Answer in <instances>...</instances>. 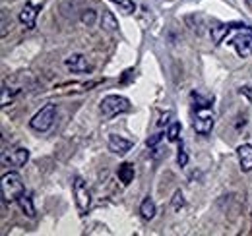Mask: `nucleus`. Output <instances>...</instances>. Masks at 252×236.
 <instances>
[{"label": "nucleus", "mask_w": 252, "mask_h": 236, "mask_svg": "<svg viewBox=\"0 0 252 236\" xmlns=\"http://www.w3.org/2000/svg\"><path fill=\"white\" fill-rule=\"evenodd\" d=\"M163 136H165V134H156V136H152V138L148 140V148H156L159 142L163 140Z\"/></svg>", "instance_id": "23"}, {"label": "nucleus", "mask_w": 252, "mask_h": 236, "mask_svg": "<svg viewBox=\"0 0 252 236\" xmlns=\"http://www.w3.org/2000/svg\"><path fill=\"white\" fill-rule=\"evenodd\" d=\"M214 124H216V117L210 111V107H202V109L196 111V117H194V122H192V128H194L196 134H200V136L212 134Z\"/></svg>", "instance_id": "5"}, {"label": "nucleus", "mask_w": 252, "mask_h": 236, "mask_svg": "<svg viewBox=\"0 0 252 236\" xmlns=\"http://www.w3.org/2000/svg\"><path fill=\"white\" fill-rule=\"evenodd\" d=\"M92 227L97 229V231H86V235H111V231L105 225H101V223H94Z\"/></svg>", "instance_id": "22"}, {"label": "nucleus", "mask_w": 252, "mask_h": 236, "mask_svg": "<svg viewBox=\"0 0 252 236\" xmlns=\"http://www.w3.org/2000/svg\"><path fill=\"white\" fill-rule=\"evenodd\" d=\"M111 2H115L125 14H132L134 10H136V4H134V0H111Z\"/></svg>", "instance_id": "18"}, {"label": "nucleus", "mask_w": 252, "mask_h": 236, "mask_svg": "<svg viewBox=\"0 0 252 236\" xmlns=\"http://www.w3.org/2000/svg\"><path fill=\"white\" fill-rule=\"evenodd\" d=\"M101 28L105 31H111V33L119 30V20L115 18V14L111 10H103V14H101Z\"/></svg>", "instance_id": "13"}, {"label": "nucleus", "mask_w": 252, "mask_h": 236, "mask_svg": "<svg viewBox=\"0 0 252 236\" xmlns=\"http://www.w3.org/2000/svg\"><path fill=\"white\" fill-rule=\"evenodd\" d=\"M156 213H158V207H156V202L148 196L144 202H142V206H140V215H142V219H146V221H152L154 217H156Z\"/></svg>", "instance_id": "15"}, {"label": "nucleus", "mask_w": 252, "mask_h": 236, "mask_svg": "<svg viewBox=\"0 0 252 236\" xmlns=\"http://www.w3.org/2000/svg\"><path fill=\"white\" fill-rule=\"evenodd\" d=\"M237 157L241 163V171L243 173H251L252 171V146L251 144H243L237 148Z\"/></svg>", "instance_id": "12"}, {"label": "nucleus", "mask_w": 252, "mask_h": 236, "mask_svg": "<svg viewBox=\"0 0 252 236\" xmlns=\"http://www.w3.org/2000/svg\"><path fill=\"white\" fill-rule=\"evenodd\" d=\"M109 149L115 153V155H126L130 149H132V142L126 140L123 136H117V134H111L109 136V142H107Z\"/></svg>", "instance_id": "11"}, {"label": "nucleus", "mask_w": 252, "mask_h": 236, "mask_svg": "<svg viewBox=\"0 0 252 236\" xmlns=\"http://www.w3.org/2000/svg\"><path fill=\"white\" fill-rule=\"evenodd\" d=\"M0 188H2V198H4L6 202H12V200L16 202V200L26 192L24 180H22V177H20L18 173H14V171H10V173H6V175L2 177Z\"/></svg>", "instance_id": "1"}, {"label": "nucleus", "mask_w": 252, "mask_h": 236, "mask_svg": "<svg viewBox=\"0 0 252 236\" xmlns=\"http://www.w3.org/2000/svg\"><path fill=\"white\" fill-rule=\"evenodd\" d=\"M39 6H33L32 2H28L24 8H22V12L18 14V20L28 28V30H33L35 28V22H37V14H39Z\"/></svg>", "instance_id": "10"}, {"label": "nucleus", "mask_w": 252, "mask_h": 236, "mask_svg": "<svg viewBox=\"0 0 252 236\" xmlns=\"http://www.w3.org/2000/svg\"><path fill=\"white\" fill-rule=\"evenodd\" d=\"M72 194H74V202H76L80 215H88V211L92 207V192H90L86 180L82 177H74V180H72Z\"/></svg>", "instance_id": "3"}, {"label": "nucleus", "mask_w": 252, "mask_h": 236, "mask_svg": "<svg viewBox=\"0 0 252 236\" xmlns=\"http://www.w3.org/2000/svg\"><path fill=\"white\" fill-rule=\"evenodd\" d=\"M177 163H179V167H187V163H189V155H187V151H185V144H183V142H181V148H179Z\"/></svg>", "instance_id": "21"}, {"label": "nucleus", "mask_w": 252, "mask_h": 236, "mask_svg": "<svg viewBox=\"0 0 252 236\" xmlns=\"http://www.w3.org/2000/svg\"><path fill=\"white\" fill-rule=\"evenodd\" d=\"M130 107H132L130 101H128L126 97H123V95H107V97L101 99V105H99L101 115L107 118L123 115V113H128Z\"/></svg>", "instance_id": "4"}, {"label": "nucleus", "mask_w": 252, "mask_h": 236, "mask_svg": "<svg viewBox=\"0 0 252 236\" xmlns=\"http://www.w3.org/2000/svg\"><path fill=\"white\" fill-rule=\"evenodd\" d=\"M16 202H18L20 209H22V211H24V213H26V215H28L30 219H35V207H33L32 198H30V196H28L26 192H24V194H22V196H20V198H18Z\"/></svg>", "instance_id": "16"}, {"label": "nucleus", "mask_w": 252, "mask_h": 236, "mask_svg": "<svg viewBox=\"0 0 252 236\" xmlns=\"http://www.w3.org/2000/svg\"><path fill=\"white\" fill-rule=\"evenodd\" d=\"M80 20H82V24H84V26L92 28V26L95 24V20H97V12H95L94 8H88V10H84V12H82Z\"/></svg>", "instance_id": "17"}, {"label": "nucleus", "mask_w": 252, "mask_h": 236, "mask_svg": "<svg viewBox=\"0 0 252 236\" xmlns=\"http://www.w3.org/2000/svg\"><path fill=\"white\" fill-rule=\"evenodd\" d=\"M30 161V149L28 148H12L2 151V165L4 167H14V169H22L26 163Z\"/></svg>", "instance_id": "6"}, {"label": "nucleus", "mask_w": 252, "mask_h": 236, "mask_svg": "<svg viewBox=\"0 0 252 236\" xmlns=\"http://www.w3.org/2000/svg\"><path fill=\"white\" fill-rule=\"evenodd\" d=\"M171 206H173V209H175V211H179L181 207L185 206V196H183V192H181V190H177V192H175Z\"/></svg>", "instance_id": "20"}, {"label": "nucleus", "mask_w": 252, "mask_h": 236, "mask_svg": "<svg viewBox=\"0 0 252 236\" xmlns=\"http://www.w3.org/2000/svg\"><path fill=\"white\" fill-rule=\"evenodd\" d=\"M241 28L251 30V26H247V24H221V26H218V28H212V39H214L216 45H221V43L225 41V37H227L231 31L241 30Z\"/></svg>", "instance_id": "9"}, {"label": "nucleus", "mask_w": 252, "mask_h": 236, "mask_svg": "<svg viewBox=\"0 0 252 236\" xmlns=\"http://www.w3.org/2000/svg\"><path fill=\"white\" fill-rule=\"evenodd\" d=\"M179 136H181V124H179V122H173V124L169 126V130H167V140H169V142H177Z\"/></svg>", "instance_id": "19"}, {"label": "nucleus", "mask_w": 252, "mask_h": 236, "mask_svg": "<svg viewBox=\"0 0 252 236\" xmlns=\"http://www.w3.org/2000/svg\"><path fill=\"white\" fill-rule=\"evenodd\" d=\"M64 66L72 72V74H90L94 70V66L90 64L88 57H84L82 53H72L64 59Z\"/></svg>", "instance_id": "7"}, {"label": "nucleus", "mask_w": 252, "mask_h": 236, "mask_svg": "<svg viewBox=\"0 0 252 236\" xmlns=\"http://www.w3.org/2000/svg\"><path fill=\"white\" fill-rule=\"evenodd\" d=\"M55 118H57V105L49 103V105H45L43 109H39L33 115V118L30 120V126H32V130L43 134V132H49L53 128Z\"/></svg>", "instance_id": "2"}, {"label": "nucleus", "mask_w": 252, "mask_h": 236, "mask_svg": "<svg viewBox=\"0 0 252 236\" xmlns=\"http://www.w3.org/2000/svg\"><path fill=\"white\" fill-rule=\"evenodd\" d=\"M247 4H249V6L252 8V0H247Z\"/></svg>", "instance_id": "24"}, {"label": "nucleus", "mask_w": 252, "mask_h": 236, "mask_svg": "<svg viewBox=\"0 0 252 236\" xmlns=\"http://www.w3.org/2000/svg\"><path fill=\"white\" fill-rule=\"evenodd\" d=\"M117 175H119V180H121L125 186H128V184L134 180V175H136L134 165H132V163H123V165H119Z\"/></svg>", "instance_id": "14"}, {"label": "nucleus", "mask_w": 252, "mask_h": 236, "mask_svg": "<svg viewBox=\"0 0 252 236\" xmlns=\"http://www.w3.org/2000/svg\"><path fill=\"white\" fill-rule=\"evenodd\" d=\"M231 45L235 47L237 55L241 59H249L252 55V31L247 33H237L233 39H231Z\"/></svg>", "instance_id": "8"}]
</instances>
